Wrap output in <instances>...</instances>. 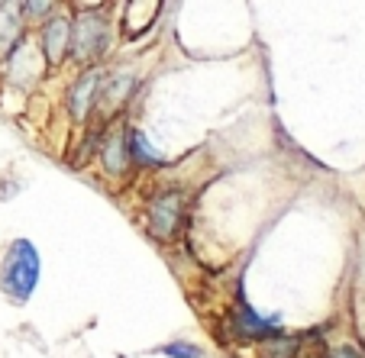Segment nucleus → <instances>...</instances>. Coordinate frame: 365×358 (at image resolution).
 <instances>
[{"label":"nucleus","instance_id":"1","mask_svg":"<svg viewBox=\"0 0 365 358\" xmlns=\"http://www.w3.org/2000/svg\"><path fill=\"white\" fill-rule=\"evenodd\" d=\"M36 281H39V252L29 239H16L0 268V288L14 303H26L36 290Z\"/></svg>","mask_w":365,"mask_h":358},{"label":"nucleus","instance_id":"2","mask_svg":"<svg viewBox=\"0 0 365 358\" xmlns=\"http://www.w3.org/2000/svg\"><path fill=\"white\" fill-rule=\"evenodd\" d=\"M110 39V26L107 20L97 14H78L71 23V52H75L78 62H91L107 48Z\"/></svg>","mask_w":365,"mask_h":358},{"label":"nucleus","instance_id":"3","mask_svg":"<svg viewBox=\"0 0 365 358\" xmlns=\"http://www.w3.org/2000/svg\"><path fill=\"white\" fill-rule=\"evenodd\" d=\"M181 223V194H162L149 207V233L155 239H172Z\"/></svg>","mask_w":365,"mask_h":358},{"label":"nucleus","instance_id":"4","mask_svg":"<svg viewBox=\"0 0 365 358\" xmlns=\"http://www.w3.org/2000/svg\"><path fill=\"white\" fill-rule=\"evenodd\" d=\"M68 46H71V26L62 20V16H56V20L42 29V52H46V58L52 65H58Z\"/></svg>","mask_w":365,"mask_h":358},{"label":"nucleus","instance_id":"5","mask_svg":"<svg viewBox=\"0 0 365 358\" xmlns=\"http://www.w3.org/2000/svg\"><path fill=\"white\" fill-rule=\"evenodd\" d=\"M278 323H282L278 317H255L246 303L240 307V317L233 320L236 332H242V336H252V339H265V336H272V332H278Z\"/></svg>","mask_w":365,"mask_h":358},{"label":"nucleus","instance_id":"6","mask_svg":"<svg viewBox=\"0 0 365 358\" xmlns=\"http://www.w3.org/2000/svg\"><path fill=\"white\" fill-rule=\"evenodd\" d=\"M97 84H101V75H97V71H88V75H81V78H78V84L71 88L68 107H71V117H75V120H84V117H88Z\"/></svg>","mask_w":365,"mask_h":358},{"label":"nucleus","instance_id":"7","mask_svg":"<svg viewBox=\"0 0 365 358\" xmlns=\"http://www.w3.org/2000/svg\"><path fill=\"white\" fill-rule=\"evenodd\" d=\"M126 159H130V145H123V136H113L110 142L103 145V165L110 168L113 174L123 172V168H126Z\"/></svg>","mask_w":365,"mask_h":358},{"label":"nucleus","instance_id":"8","mask_svg":"<svg viewBox=\"0 0 365 358\" xmlns=\"http://www.w3.org/2000/svg\"><path fill=\"white\" fill-rule=\"evenodd\" d=\"M130 90H133V78H130V75H113L110 81L103 84V97H107V110H113V107L123 104Z\"/></svg>","mask_w":365,"mask_h":358},{"label":"nucleus","instance_id":"9","mask_svg":"<svg viewBox=\"0 0 365 358\" xmlns=\"http://www.w3.org/2000/svg\"><path fill=\"white\" fill-rule=\"evenodd\" d=\"M130 159H136V162H143V165H159V155L149 149V142H145V136L139 130H133L130 132Z\"/></svg>","mask_w":365,"mask_h":358},{"label":"nucleus","instance_id":"10","mask_svg":"<svg viewBox=\"0 0 365 358\" xmlns=\"http://www.w3.org/2000/svg\"><path fill=\"white\" fill-rule=\"evenodd\" d=\"M162 355H168V358H200V349L197 345H191V342H172V345H162Z\"/></svg>","mask_w":365,"mask_h":358},{"label":"nucleus","instance_id":"11","mask_svg":"<svg viewBox=\"0 0 365 358\" xmlns=\"http://www.w3.org/2000/svg\"><path fill=\"white\" fill-rule=\"evenodd\" d=\"M48 4H23V14H48Z\"/></svg>","mask_w":365,"mask_h":358},{"label":"nucleus","instance_id":"12","mask_svg":"<svg viewBox=\"0 0 365 358\" xmlns=\"http://www.w3.org/2000/svg\"><path fill=\"white\" fill-rule=\"evenodd\" d=\"M330 358H362V355H359L356 349H349V345H343V349H336Z\"/></svg>","mask_w":365,"mask_h":358}]
</instances>
